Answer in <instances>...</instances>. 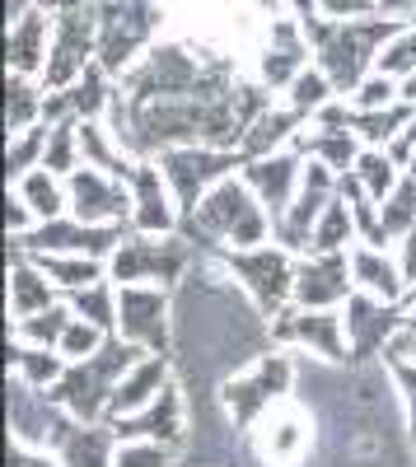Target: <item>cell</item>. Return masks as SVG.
<instances>
[{
	"label": "cell",
	"mask_w": 416,
	"mask_h": 467,
	"mask_svg": "<svg viewBox=\"0 0 416 467\" xmlns=\"http://www.w3.org/2000/svg\"><path fill=\"white\" fill-rule=\"evenodd\" d=\"M164 383H169V365H164V356H155V350H150L145 360H136V365L122 374L108 416H136V411H145L150 402L164 393Z\"/></svg>",
	"instance_id": "obj_24"
},
{
	"label": "cell",
	"mask_w": 416,
	"mask_h": 467,
	"mask_svg": "<svg viewBox=\"0 0 416 467\" xmlns=\"http://www.w3.org/2000/svg\"><path fill=\"white\" fill-rule=\"evenodd\" d=\"M5 122H10V136L28 131L43 122V94L28 85V75H15L10 70V103H5Z\"/></svg>",
	"instance_id": "obj_34"
},
{
	"label": "cell",
	"mask_w": 416,
	"mask_h": 467,
	"mask_svg": "<svg viewBox=\"0 0 416 467\" xmlns=\"http://www.w3.org/2000/svg\"><path fill=\"white\" fill-rule=\"evenodd\" d=\"M66 192H70V215H75V220H85V224L127 220L131 206H136V202H131V182L118 187V178L103 173V169H94V164L75 169L70 182H66Z\"/></svg>",
	"instance_id": "obj_11"
},
{
	"label": "cell",
	"mask_w": 416,
	"mask_h": 467,
	"mask_svg": "<svg viewBox=\"0 0 416 467\" xmlns=\"http://www.w3.org/2000/svg\"><path fill=\"white\" fill-rule=\"evenodd\" d=\"M398 248H402V262H398V271H402V281H407V290L416 285V229L411 234H402L398 239Z\"/></svg>",
	"instance_id": "obj_49"
},
{
	"label": "cell",
	"mask_w": 416,
	"mask_h": 467,
	"mask_svg": "<svg viewBox=\"0 0 416 467\" xmlns=\"http://www.w3.org/2000/svg\"><path fill=\"white\" fill-rule=\"evenodd\" d=\"M351 229H356V211H351V202H328V211L318 215V224H314V253H342L347 244H351Z\"/></svg>",
	"instance_id": "obj_33"
},
{
	"label": "cell",
	"mask_w": 416,
	"mask_h": 467,
	"mask_svg": "<svg viewBox=\"0 0 416 467\" xmlns=\"http://www.w3.org/2000/svg\"><path fill=\"white\" fill-rule=\"evenodd\" d=\"M230 271L244 281V290L257 299L262 314H281L286 299L295 295V266H290V248H234L230 253Z\"/></svg>",
	"instance_id": "obj_8"
},
{
	"label": "cell",
	"mask_w": 416,
	"mask_h": 467,
	"mask_svg": "<svg viewBox=\"0 0 416 467\" xmlns=\"http://www.w3.org/2000/svg\"><path fill=\"white\" fill-rule=\"evenodd\" d=\"M28 262L43 266L61 290H85V285H94V281L103 276L99 257H85V253H75V257H61V253H28Z\"/></svg>",
	"instance_id": "obj_29"
},
{
	"label": "cell",
	"mask_w": 416,
	"mask_h": 467,
	"mask_svg": "<svg viewBox=\"0 0 416 467\" xmlns=\"http://www.w3.org/2000/svg\"><path fill=\"white\" fill-rule=\"evenodd\" d=\"M10 467H57V462H52L47 453H28V449L15 444V449H10Z\"/></svg>",
	"instance_id": "obj_50"
},
{
	"label": "cell",
	"mask_w": 416,
	"mask_h": 467,
	"mask_svg": "<svg viewBox=\"0 0 416 467\" xmlns=\"http://www.w3.org/2000/svg\"><path fill=\"white\" fill-rule=\"evenodd\" d=\"M374 70L393 75V80H407V75H416V24H407V28H398V33L389 37L384 52H380V61H374Z\"/></svg>",
	"instance_id": "obj_39"
},
{
	"label": "cell",
	"mask_w": 416,
	"mask_h": 467,
	"mask_svg": "<svg viewBox=\"0 0 416 467\" xmlns=\"http://www.w3.org/2000/svg\"><path fill=\"white\" fill-rule=\"evenodd\" d=\"M332 94H337V89H332V80H328L323 66H318V70H299L295 80H290V108H299L305 117H314Z\"/></svg>",
	"instance_id": "obj_41"
},
{
	"label": "cell",
	"mask_w": 416,
	"mask_h": 467,
	"mask_svg": "<svg viewBox=\"0 0 416 467\" xmlns=\"http://www.w3.org/2000/svg\"><path fill=\"white\" fill-rule=\"evenodd\" d=\"M239 145L234 150H215V145H173L160 154V169L178 197V211H197L202 197L230 178V169H239Z\"/></svg>",
	"instance_id": "obj_6"
},
{
	"label": "cell",
	"mask_w": 416,
	"mask_h": 467,
	"mask_svg": "<svg viewBox=\"0 0 416 467\" xmlns=\"http://www.w3.org/2000/svg\"><path fill=\"white\" fill-rule=\"evenodd\" d=\"M411 304H416V285H411Z\"/></svg>",
	"instance_id": "obj_56"
},
{
	"label": "cell",
	"mask_w": 416,
	"mask_h": 467,
	"mask_svg": "<svg viewBox=\"0 0 416 467\" xmlns=\"http://www.w3.org/2000/svg\"><path fill=\"white\" fill-rule=\"evenodd\" d=\"M52 276L43 266L33 262H15V276H10V314L15 318H33L43 314V308H52Z\"/></svg>",
	"instance_id": "obj_27"
},
{
	"label": "cell",
	"mask_w": 416,
	"mask_h": 467,
	"mask_svg": "<svg viewBox=\"0 0 416 467\" xmlns=\"http://www.w3.org/2000/svg\"><path fill=\"white\" fill-rule=\"evenodd\" d=\"M309 33V43L318 52V66L328 70V80L337 94H356L360 80H365V70L380 61L384 43L402 28L398 19H299Z\"/></svg>",
	"instance_id": "obj_1"
},
{
	"label": "cell",
	"mask_w": 416,
	"mask_h": 467,
	"mask_svg": "<svg viewBox=\"0 0 416 467\" xmlns=\"http://www.w3.org/2000/svg\"><path fill=\"white\" fill-rule=\"evenodd\" d=\"M103 75H108L103 66H89L75 85H66V94H70V103H75V112H80V117H99V112L112 103V94H108V85H103Z\"/></svg>",
	"instance_id": "obj_42"
},
{
	"label": "cell",
	"mask_w": 416,
	"mask_h": 467,
	"mask_svg": "<svg viewBox=\"0 0 416 467\" xmlns=\"http://www.w3.org/2000/svg\"><path fill=\"white\" fill-rule=\"evenodd\" d=\"M272 332L281 341L314 346L323 360H347V314H337V308H281Z\"/></svg>",
	"instance_id": "obj_13"
},
{
	"label": "cell",
	"mask_w": 416,
	"mask_h": 467,
	"mask_svg": "<svg viewBox=\"0 0 416 467\" xmlns=\"http://www.w3.org/2000/svg\"><path fill=\"white\" fill-rule=\"evenodd\" d=\"M10 365L24 374L28 388H52L61 374H66V356L61 350H47V346H10Z\"/></svg>",
	"instance_id": "obj_31"
},
{
	"label": "cell",
	"mask_w": 416,
	"mask_h": 467,
	"mask_svg": "<svg viewBox=\"0 0 416 467\" xmlns=\"http://www.w3.org/2000/svg\"><path fill=\"white\" fill-rule=\"evenodd\" d=\"M89 57H99V0H75L70 10L57 15L52 28V57L43 70L47 89H66L89 70Z\"/></svg>",
	"instance_id": "obj_4"
},
{
	"label": "cell",
	"mask_w": 416,
	"mask_h": 467,
	"mask_svg": "<svg viewBox=\"0 0 416 467\" xmlns=\"http://www.w3.org/2000/svg\"><path fill=\"white\" fill-rule=\"evenodd\" d=\"M169 304L155 285H122L118 290V332L145 350H155V356H164L169 346Z\"/></svg>",
	"instance_id": "obj_14"
},
{
	"label": "cell",
	"mask_w": 416,
	"mask_h": 467,
	"mask_svg": "<svg viewBox=\"0 0 416 467\" xmlns=\"http://www.w3.org/2000/svg\"><path fill=\"white\" fill-rule=\"evenodd\" d=\"M309 57V33L299 19H272V37L267 52H262V85L272 89H290V80L305 70Z\"/></svg>",
	"instance_id": "obj_18"
},
{
	"label": "cell",
	"mask_w": 416,
	"mask_h": 467,
	"mask_svg": "<svg viewBox=\"0 0 416 467\" xmlns=\"http://www.w3.org/2000/svg\"><path fill=\"white\" fill-rule=\"evenodd\" d=\"M112 467H169V444H155V440H122L118 462H112Z\"/></svg>",
	"instance_id": "obj_46"
},
{
	"label": "cell",
	"mask_w": 416,
	"mask_h": 467,
	"mask_svg": "<svg viewBox=\"0 0 416 467\" xmlns=\"http://www.w3.org/2000/svg\"><path fill=\"white\" fill-rule=\"evenodd\" d=\"M118 285H169L182 276L187 266V244L169 239V234H145V239H127L118 253L108 257Z\"/></svg>",
	"instance_id": "obj_7"
},
{
	"label": "cell",
	"mask_w": 416,
	"mask_h": 467,
	"mask_svg": "<svg viewBox=\"0 0 416 467\" xmlns=\"http://www.w3.org/2000/svg\"><path fill=\"white\" fill-rule=\"evenodd\" d=\"M332 187H337V182H332V169H328V164H309V169H305L290 211L276 220V244H281V248H309V244H314V224H318V215H323L328 202H332Z\"/></svg>",
	"instance_id": "obj_12"
},
{
	"label": "cell",
	"mask_w": 416,
	"mask_h": 467,
	"mask_svg": "<svg viewBox=\"0 0 416 467\" xmlns=\"http://www.w3.org/2000/svg\"><path fill=\"white\" fill-rule=\"evenodd\" d=\"M380 220H384L389 244L416 229V173H411V178H402V182L393 187V197H384V215H380Z\"/></svg>",
	"instance_id": "obj_36"
},
{
	"label": "cell",
	"mask_w": 416,
	"mask_h": 467,
	"mask_svg": "<svg viewBox=\"0 0 416 467\" xmlns=\"http://www.w3.org/2000/svg\"><path fill=\"white\" fill-rule=\"evenodd\" d=\"M299 178H305V169H299L295 154H262V160H253L244 169V182L257 192V202L272 211V220H281L290 211V197H295Z\"/></svg>",
	"instance_id": "obj_19"
},
{
	"label": "cell",
	"mask_w": 416,
	"mask_h": 467,
	"mask_svg": "<svg viewBox=\"0 0 416 467\" xmlns=\"http://www.w3.org/2000/svg\"><path fill=\"white\" fill-rule=\"evenodd\" d=\"M75 314L89 318V323H99L103 332H112V327H118V290H108L103 281L75 290Z\"/></svg>",
	"instance_id": "obj_40"
},
{
	"label": "cell",
	"mask_w": 416,
	"mask_h": 467,
	"mask_svg": "<svg viewBox=\"0 0 416 467\" xmlns=\"http://www.w3.org/2000/svg\"><path fill=\"white\" fill-rule=\"evenodd\" d=\"M299 150H309V154H318V160H328V169H351L360 160L356 131H323L318 127V136H299Z\"/></svg>",
	"instance_id": "obj_35"
},
{
	"label": "cell",
	"mask_w": 416,
	"mask_h": 467,
	"mask_svg": "<svg viewBox=\"0 0 416 467\" xmlns=\"http://www.w3.org/2000/svg\"><path fill=\"white\" fill-rule=\"evenodd\" d=\"M290 5H295V19H309L314 5H323V0H290Z\"/></svg>",
	"instance_id": "obj_52"
},
{
	"label": "cell",
	"mask_w": 416,
	"mask_h": 467,
	"mask_svg": "<svg viewBox=\"0 0 416 467\" xmlns=\"http://www.w3.org/2000/svg\"><path fill=\"white\" fill-rule=\"evenodd\" d=\"M351 276H356V285H360L365 295L384 299V304H393V299L407 290L402 271H398V266L384 257V248H374V244H365V248H351Z\"/></svg>",
	"instance_id": "obj_25"
},
{
	"label": "cell",
	"mask_w": 416,
	"mask_h": 467,
	"mask_svg": "<svg viewBox=\"0 0 416 467\" xmlns=\"http://www.w3.org/2000/svg\"><path fill=\"white\" fill-rule=\"evenodd\" d=\"M356 178H360V187L369 192L374 202L393 197V187L402 182V178H398V160H393L389 150H380V145L360 150V160H356Z\"/></svg>",
	"instance_id": "obj_32"
},
{
	"label": "cell",
	"mask_w": 416,
	"mask_h": 467,
	"mask_svg": "<svg viewBox=\"0 0 416 467\" xmlns=\"http://www.w3.org/2000/svg\"><path fill=\"white\" fill-rule=\"evenodd\" d=\"M286 388H290V360L286 356H262L253 369H244L239 379L224 383V407H230L239 431H253V420L286 402Z\"/></svg>",
	"instance_id": "obj_10"
},
{
	"label": "cell",
	"mask_w": 416,
	"mask_h": 467,
	"mask_svg": "<svg viewBox=\"0 0 416 467\" xmlns=\"http://www.w3.org/2000/svg\"><path fill=\"white\" fill-rule=\"evenodd\" d=\"M416 117V108L407 103V99H398L393 108H374V112H360L356 108V117H351V131L365 140V145H393L398 140V131H407V122Z\"/></svg>",
	"instance_id": "obj_28"
},
{
	"label": "cell",
	"mask_w": 416,
	"mask_h": 467,
	"mask_svg": "<svg viewBox=\"0 0 416 467\" xmlns=\"http://www.w3.org/2000/svg\"><path fill=\"white\" fill-rule=\"evenodd\" d=\"M398 99H402V80H393V75H384V70L365 75V80H360V89L351 94V103H356L360 112H374V108H393Z\"/></svg>",
	"instance_id": "obj_44"
},
{
	"label": "cell",
	"mask_w": 416,
	"mask_h": 467,
	"mask_svg": "<svg viewBox=\"0 0 416 467\" xmlns=\"http://www.w3.org/2000/svg\"><path fill=\"white\" fill-rule=\"evenodd\" d=\"M272 211L257 202V192L248 182L224 178L215 182L197 211H182V224L197 229L202 244H234V248H257L267 244V229H276V220H267Z\"/></svg>",
	"instance_id": "obj_3"
},
{
	"label": "cell",
	"mask_w": 416,
	"mask_h": 467,
	"mask_svg": "<svg viewBox=\"0 0 416 467\" xmlns=\"http://www.w3.org/2000/svg\"><path fill=\"white\" fill-rule=\"evenodd\" d=\"M323 15L328 19H365V15H380V0H323Z\"/></svg>",
	"instance_id": "obj_48"
},
{
	"label": "cell",
	"mask_w": 416,
	"mask_h": 467,
	"mask_svg": "<svg viewBox=\"0 0 416 467\" xmlns=\"http://www.w3.org/2000/svg\"><path fill=\"white\" fill-rule=\"evenodd\" d=\"M52 28H57V19H52L43 5H33L24 19L10 24L5 52H10V70H15V75H37V70H47V57H52Z\"/></svg>",
	"instance_id": "obj_20"
},
{
	"label": "cell",
	"mask_w": 416,
	"mask_h": 467,
	"mask_svg": "<svg viewBox=\"0 0 416 467\" xmlns=\"http://www.w3.org/2000/svg\"><path fill=\"white\" fill-rule=\"evenodd\" d=\"M351 257L347 253H314L295 266V299L305 308H337L351 290Z\"/></svg>",
	"instance_id": "obj_15"
},
{
	"label": "cell",
	"mask_w": 416,
	"mask_h": 467,
	"mask_svg": "<svg viewBox=\"0 0 416 467\" xmlns=\"http://www.w3.org/2000/svg\"><path fill=\"white\" fill-rule=\"evenodd\" d=\"M299 122H305V112H299V108H281V112L267 108L262 117L248 122V131L239 140V154H244V160H262V154H272L281 140H290L299 131Z\"/></svg>",
	"instance_id": "obj_26"
},
{
	"label": "cell",
	"mask_w": 416,
	"mask_h": 467,
	"mask_svg": "<svg viewBox=\"0 0 416 467\" xmlns=\"http://www.w3.org/2000/svg\"><path fill=\"white\" fill-rule=\"evenodd\" d=\"M160 28L155 0H99V66L131 70L136 52Z\"/></svg>",
	"instance_id": "obj_5"
},
{
	"label": "cell",
	"mask_w": 416,
	"mask_h": 467,
	"mask_svg": "<svg viewBox=\"0 0 416 467\" xmlns=\"http://www.w3.org/2000/svg\"><path fill=\"white\" fill-rule=\"evenodd\" d=\"M75 154H80V117L75 122H57L52 131H47V154H43V164L52 169V173H75L80 164H75Z\"/></svg>",
	"instance_id": "obj_38"
},
{
	"label": "cell",
	"mask_w": 416,
	"mask_h": 467,
	"mask_svg": "<svg viewBox=\"0 0 416 467\" xmlns=\"http://www.w3.org/2000/svg\"><path fill=\"white\" fill-rule=\"evenodd\" d=\"M380 15H398V19H416V0H380Z\"/></svg>",
	"instance_id": "obj_51"
},
{
	"label": "cell",
	"mask_w": 416,
	"mask_h": 467,
	"mask_svg": "<svg viewBox=\"0 0 416 467\" xmlns=\"http://www.w3.org/2000/svg\"><path fill=\"white\" fill-rule=\"evenodd\" d=\"M411 24H416V19H411Z\"/></svg>",
	"instance_id": "obj_57"
},
{
	"label": "cell",
	"mask_w": 416,
	"mask_h": 467,
	"mask_svg": "<svg viewBox=\"0 0 416 467\" xmlns=\"http://www.w3.org/2000/svg\"><path fill=\"white\" fill-rule=\"evenodd\" d=\"M253 431H257V453L267 462H276V467H295L299 458H305V449H309V420L290 402L267 407L253 420Z\"/></svg>",
	"instance_id": "obj_16"
},
{
	"label": "cell",
	"mask_w": 416,
	"mask_h": 467,
	"mask_svg": "<svg viewBox=\"0 0 416 467\" xmlns=\"http://www.w3.org/2000/svg\"><path fill=\"white\" fill-rule=\"evenodd\" d=\"M136 356H145V346L127 341V337H108L89 360H70L66 374L52 383L47 402L61 407L75 420H99L112 407V393H118L122 374L136 365Z\"/></svg>",
	"instance_id": "obj_2"
},
{
	"label": "cell",
	"mask_w": 416,
	"mask_h": 467,
	"mask_svg": "<svg viewBox=\"0 0 416 467\" xmlns=\"http://www.w3.org/2000/svg\"><path fill=\"white\" fill-rule=\"evenodd\" d=\"M398 327H402V314H393L384 299L374 304V295H365V290L347 299V337H351L356 356H374L380 346L393 341Z\"/></svg>",
	"instance_id": "obj_23"
},
{
	"label": "cell",
	"mask_w": 416,
	"mask_h": 467,
	"mask_svg": "<svg viewBox=\"0 0 416 467\" xmlns=\"http://www.w3.org/2000/svg\"><path fill=\"white\" fill-rule=\"evenodd\" d=\"M402 99L416 108V75H407V80H402Z\"/></svg>",
	"instance_id": "obj_54"
},
{
	"label": "cell",
	"mask_w": 416,
	"mask_h": 467,
	"mask_svg": "<svg viewBox=\"0 0 416 467\" xmlns=\"http://www.w3.org/2000/svg\"><path fill=\"white\" fill-rule=\"evenodd\" d=\"M19 197L33 206L37 220H57L61 206H70V192H61V182H57V173L47 164H37L33 173L19 178Z\"/></svg>",
	"instance_id": "obj_30"
},
{
	"label": "cell",
	"mask_w": 416,
	"mask_h": 467,
	"mask_svg": "<svg viewBox=\"0 0 416 467\" xmlns=\"http://www.w3.org/2000/svg\"><path fill=\"white\" fill-rule=\"evenodd\" d=\"M47 122L43 127H28V131H19L15 136V145H10V178H24V173H33L37 164H43V154H47Z\"/></svg>",
	"instance_id": "obj_43"
},
{
	"label": "cell",
	"mask_w": 416,
	"mask_h": 467,
	"mask_svg": "<svg viewBox=\"0 0 416 467\" xmlns=\"http://www.w3.org/2000/svg\"><path fill=\"white\" fill-rule=\"evenodd\" d=\"M169 178H164V169H155V164H136V173H131V220H136V229L140 234H169L173 224H178V206L169 202V187H164Z\"/></svg>",
	"instance_id": "obj_21"
},
{
	"label": "cell",
	"mask_w": 416,
	"mask_h": 467,
	"mask_svg": "<svg viewBox=\"0 0 416 467\" xmlns=\"http://www.w3.org/2000/svg\"><path fill=\"white\" fill-rule=\"evenodd\" d=\"M37 5H43L47 15H61V10H70V5H75V0H37Z\"/></svg>",
	"instance_id": "obj_53"
},
{
	"label": "cell",
	"mask_w": 416,
	"mask_h": 467,
	"mask_svg": "<svg viewBox=\"0 0 416 467\" xmlns=\"http://www.w3.org/2000/svg\"><path fill=\"white\" fill-rule=\"evenodd\" d=\"M411 173H416V154H411Z\"/></svg>",
	"instance_id": "obj_55"
},
{
	"label": "cell",
	"mask_w": 416,
	"mask_h": 467,
	"mask_svg": "<svg viewBox=\"0 0 416 467\" xmlns=\"http://www.w3.org/2000/svg\"><path fill=\"white\" fill-rule=\"evenodd\" d=\"M103 341H108V337H103V327H99V323H89V318H80V314H75L57 350H61L66 360H89V356H94V350H99Z\"/></svg>",
	"instance_id": "obj_45"
},
{
	"label": "cell",
	"mask_w": 416,
	"mask_h": 467,
	"mask_svg": "<svg viewBox=\"0 0 416 467\" xmlns=\"http://www.w3.org/2000/svg\"><path fill=\"white\" fill-rule=\"evenodd\" d=\"M389 365H393V379L407 398V425H411V444H416V365H407V360H389Z\"/></svg>",
	"instance_id": "obj_47"
},
{
	"label": "cell",
	"mask_w": 416,
	"mask_h": 467,
	"mask_svg": "<svg viewBox=\"0 0 416 467\" xmlns=\"http://www.w3.org/2000/svg\"><path fill=\"white\" fill-rule=\"evenodd\" d=\"M19 253H85V257H112L122 248V224H85V220H37L28 234H15Z\"/></svg>",
	"instance_id": "obj_9"
},
{
	"label": "cell",
	"mask_w": 416,
	"mask_h": 467,
	"mask_svg": "<svg viewBox=\"0 0 416 467\" xmlns=\"http://www.w3.org/2000/svg\"><path fill=\"white\" fill-rule=\"evenodd\" d=\"M118 440H155V444H178L182 440V393L173 383H164V393L150 402L145 411L136 416H122L118 431H112Z\"/></svg>",
	"instance_id": "obj_22"
},
{
	"label": "cell",
	"mask_w": 416,
	"mask_h": 467,
	"mask_svg": "<svg viewBox=\"0 0 416 467\" xmlns=\"http://www.w3.org/2000/svg\"><path fill=\"white\" fill-rule=\"evenodd\" d=\"M70 308H43V314H33V318H19L15 323V337L19 341H33V346H61V337H66V327H70Z\"/></svg>",
	"instance_id": "obj_37"
},
{
	"label": "cell",
	"mask_w": 416,
	"mask_h": 467,
	"mask_svg": "<svg viewBox=\"0 0 416 467\" xmlns=\"http://www.w3.org/2000/svg\"><path fill=\"white\" fill-rule=\"evenodd\" d=\"M47 440L61 449V467H112L118 453H112V435L99 431V425L75 420V416H52L47 425Z\"/></svg>",
	"instance_id": "obj_17"
}]
</instances>
